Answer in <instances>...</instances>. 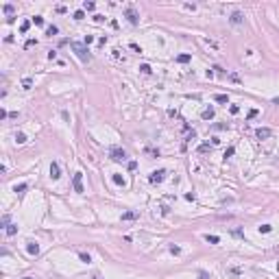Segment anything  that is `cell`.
<instances>
[{
	"label": "cell",
	"mask_w": 279,
	"mask_h": 279,
	"mask_svg": "<svg viewBox=\"0 0 279 279\" xmlns=\"http://www.w3.org/2000/svg\"><path fill=\"white\" fill-rule=\"evenodd\" d=\"M72 50L77 52V57L83 61V63H87L89 61V50H87V46L85 44H79V42H72Z\"/></svg>",
	"instance_id": "obj_1"
},
{
	"label": "cell",
	"mask_w": 279,
	"mask_h": 279,
	"mask_svg": "<svg viewBox=\"0 0 279 279\" xmlns=\"http://www.w3.org/2000/svg\"><path fill=\"white\" fill-rule=\"evenodd\" d=\"M109 157H111L114 161H124V159H127V151H124V148H120V146H114V148L109 151Z\"/></svg>",
	"instance_id": "obj_2"
},
{
	"label": "cell",
	"mask_w": 279,
	"mask_h": 279,
	"mask_svg": "<svg viewBox=\"0 0 279 279\" xmlns=\"http://www.w3.org/2000/svg\"><path fill=\"white\" fill-rule=\"evenodd\" d=\"M166 174H168V172H166L164 168H159V170H153L151 174H148V181H151V183H155V185H157V183H161V181L166 179Z\"/></svg>",
	"instance_id": "obj_3"
},
{
	"label": "cell",
	"mask_w": 279,
	"mask_h": 279,
	"mask_svg": "<svg viewBox=\"0 0 279 279\" xmlns=\"http://www.w3.org/2000/svg\"><path fill=\"white\" fill-rule=\"evenodd\" d=\"M72 185H74V192H85L83 190V172H74V179H72Z\"/></svg>",
	"instance_id": "obj_4"
},
{
	"label": "cell",
	"mask_w": 279,
	"mask_h": 279,
	"mask_svg": "<svg viewBox=\"0 0 279 279\" xmlns=\"http://www.w3.org/2000/svg\"><path fill=\"white\" fill-rule=\"evenodd\" d=\"M124 15H127V20L131 22L133 26H135V24L140 22V15L135 13V9H133V7H127V9H124Z\"/></svg>",
	"instance_id": "obj_5"
},
{
	"label": "cell",
	"mask_w": 279,
	"mask_h": 279,
	"mask_svg": "<svg viewBox=\"0 0 279 279\" xmlns=\"http://www.w3.org/2000/svg\"><path fill=\"white\" fill-rule=\"evenodd\" d=\"M59 177H61V166H59V161H52L50 164V179L57 181Z\"/></svg>",
	"instance_id": "obj_6"
},
{
	"label": "cell",
	"mask_w": 279,
	"mask_h": 279,
	"mask_svg": "<svg viewBox=\"0 0 279 279\" xmlns=\"http://www.w3.org/2000/svg\"><path fill=\"white\" fill-rule=\"evenodd\" d=\"M255 135H257V140H268V137L273 135V131H271V129H266V127H259L257 131H255Z\"/></svg>",
	"instance_id": "obj_7"
},
{
	"label": "cell",
	"mask_w": 279,
	"mask_h": 279,
	"mask_svg": "<svg viewBox=\"0 0 279 279\" xmlns=\"http://www.w3.org/2000/svg\"><path fill=\"white\" fill-rule=\"evenodd\" d=\"M26 251H29L31 255H37V253H39V244L33 242V240H29V242H26Z\"/></svg>",
	"instance_id": "obj_8"
},
{
	"label": "cell",
	"mask_w": 279,
	"mask_h": 279,
	"mask_svg": "<svg viewBox=\"0 0 279 279\" xmlns=\"http://www.w3.org/2000/svg\"><path fill=\"white\" fill-rule=\"evenodd\" d=\"M242 20H244V15L240 13V11H234V13H231V17H229V22H231V24H240Z\"/></svg>",
	"instance_id": "obj_9"
},
{
	"label": "cell",
	"mask_w": 279,
	"mask_h": 279,
	"mask_svg": "<svg viewBox=\"0 0 279 279\" xmlns=\"http://www.w3.org/2000/svg\"><path fill=\"white\" fill-rule=\"evenodd\" d=\"M111 181H114L116 185H124V177L116 172V174H111Z\"/></svg>",
	"instance_id": "obj_10"
},
{
	"label": "cell",
	"mask_w": 279,
	"mask_h": 279,
	"mask_svg": "<svg viewBox=\"0 0 279 279\" xmlns=\"http://www.w3.org/2000/svg\"><path fill=\"white\" fill-rule=\"evenodd\" d=\"M26 190H29V185H26V183H20V185H15V188H13V192H15V194H20V196H22Z\"/></svg>",
	"instance_id": "obj_11"
},
{
	"label": "cell",
	"mask_w": 279,
	"mask_h": 279,
	"mask_svg": "<svg viewBox=\"0 0 279 279\" xmlns=\"http://www.w3.org/2000/svg\"><path fill=\"white\" fill-rule=\"evenodd\" d=\"M214 100L220 103V105H225V103H229V96L227 94H216V96H214Z\"/></svg>",
	"instance_id": "obj_12"
},
{
	"label": "cell",
	"mask_w": 279,
	"mask_h": 279,
	"mask_svg": "<svg viewBox=\"0 0 279 279\" xmlns=\"http://www.w3.org/2000/svg\"><path fill=\"white\" fill-rule=\"evenodd\" d=\"M201 118H203V120H212V118H214V107L205 109V111H203V114H201Z\"/></svg>",
	"instance_id": "obj_13"
},
{
	"label": "cell",
	"mask_w": 279,
	"mask_h": 279,
	"mask_svg": "<svg viewBox=\"0 0 279 279\" xmlns=\"http://www.w3.org/2000/svg\"><path fill=\"white\" fill-rule=\"evenodd\" d=\"M257 229H259V234H271V231H273V225H268V222H264V225H259Z\"/></svg>",
	"instance_id": "obj_14"
},
{
	"label": "cell",
	"mask_w": 279,
	"mask_h": 279,
	"mask_svg": "<svg viewBox=\"0 0 279 279\" xmlns=\"http://www.w3.org/2000/svg\"><path fill=\"white\" fill-rule=\"evenodd\" d=\"M137 218V212H124L122 214V220H135Z\"/></svg>",
	"instance_id": "obj_15"
},
{
	"label": "cell",
	"mask_w": 279,
	"mask_h": 279,
	"mask_svg": "<svg viewBox=\"0 0 279 279\" xmlns=\"http://www.w3.org/2000/svg\"><path fill=\"white\" fill-rule=\"evenodd\" d=\"M192 59V55H188V52H183V55H179V57H177V61H179V63H188Z\"/></svg>",
	"instance_id": "obj_16"
},
{
	"label": "cell",
	"mask_w": 279,
	"mask_h": 279,
	"mask_svg": "<svg viewBox=\"0 0 279 279\" xmlns=\"http://www.w3.org/2000/svg\"><path fill=\"white\" fill-rule=\"evenodd\" d=\"M57 33H59V29H57V26H55V24H50L48 29H46V35H48V37H52V35H57Z\"/></svg>",
	"instance_id": "obj_17"
},
{
	"label": "cell",
	"mask_w": 279,
	"mask_h": 279,
	"mask_svg": "<svg viewBox=\"0 0 279 279\" xmlns=\"http://www.w3.org/2000/svg\"><path fill=\"white\" fill-rule=\"evenodd\" d=\"M5 231H7V236L11 238V236H15V234H17V225H9V227H7Z\"/></svg>",
	"instance_id": "obj_18"
},
{
	"label": "cell",
	"mask_w": 279,
	"mask_h": 279,
	"mask_svg": "<svg viewBox=\"0 0 279 279\" xmlns=\"http://www.w3.org/2000/svg\"><path fill=\"white\" fill-rule=\"evenodd\" d=\"M205 242H209V244H218V242H220V238H218V236H209V234H207V236H205Z\"/></svg>",
	"instance_id": "obj_19"
},
{
	"label": "cell",
	"mask_w": 279,
	"mask_h": 279,
	"mask_svg": "<svg viewBox=\"0 0 279 279\" xmlns=\"http://www.w3.org/2000/svg\"><path fill=\"white\" fill-rule=\"evenodd\" d=\"M144 153H146V155H151V157H159V148H151V146H148Z\"/></svg>",
	"instance_id": "obj_20"
},
{
	"label": "cell",
	"mask_w": 279,
	"mask_h": 279,
	"mask_svg": "<svg viewBox=\"0 0 279 279\" xmlns=\"http://www.w3.org/2000/svg\"><path fill=\"white\" fill-rule=\"evenodd\" d=\"M79 259H81V262H85V264H89L92 262V255L89 253H79Z\"/></svg>",
	"instance_id": "obj_21"
},
{
	"label": "cell",
	"mask_w": 279,
	"mask_h": 279,
	"mask_svg": "<svg viewBox=\"0 0 279 279\" xmlns=\"http://www.w3.org/2000/svg\"><path fill=\"white\" fill-rule=\"evenodd\" d=\"M94 9H96V5H94V2H87V0L83 2V11H94Z\"/></svg>",
	"instance_id": "obj_22"
},
{
	"label": "cell",
	"mask_w": 279,
	"mask_h": 279,
	"mask_svg": "<svg viewBox=\"0 0 279 279\" xmlns=\"http://www.w3.org/2000/svg\"><path fill=\"white\" fill-rule=\"evenodd\" d=\"M83 17H85V11H83V9H79V11H74V20H77V22H81Z\"/></svg>",
	"instance_id": "obj_23"
},
{
	"label": "cell",
	"mask_w": 279,
	"mask_h": 279,
	"mask_svg": "<svg viewBox=\"0 0 279 279\" xmlns=\"http://www.w3.org/2000/svg\"><path fill=\"white\" fill-rule=\"evenodd\" d=\"M29 29H31V22H29V20H24V22L20 24V33H26Z\"/></svg>",
	"instance_id": "obj_24"
},
{
	"label": "cell",
	"mask_w": 279,
	"mask_h": 279,
	"mask_svg": "<svg viewBox=\"0 0 279 279\" xmlns=\"http://www.w3.org/2000/svg\"><path fill=\"white\" fill-rule=\"evenodd\" d=\"M140 72H142V74H151L153 70H151V66H148V63H142V66H140Z\"/></svg>",
	"instance_id": "obj_25"
},
{
	"label": "cell",
	"mask_w": 279,
	"mask_h": 279,
	"mask_svg": "<svg viewBox=\"0 0 279 279\" xmlns=\"http://www.w3.org/2000/svg\"><path fill=\"white\" fill-rule=\"evenodd\" d=\"M31 87H33V81L31 79H24L22 81V89H31Z\"/></svg>",
	"instance_id": "obj_26"
},
{
	"label": "cell",
	"mask_w": 279,
	"mask_h": 279,
	"mask_svg": "<svg viewBox=\"0 0 279 279\" xmlns=\"http://www.w3.org/2000/svg\"><path fill=\"white\" fill-rule=\"evenodd\" d=\"M15 142H17V144H24V142H26V135H24V133H15Z\"/></svg>",
	"instance_id": "obj_27"
},
{
	"label": "cell",
	"mask_w": 279,
	"mask_h": 279,
	"mask_svg": "<svg viewBox=\"0 0 279 279\" xmlns=\"http://www.w3.org/2000/svg\"><path fill=\"white\" fill-rule=\"evenodd\" d=\"M33 22H35V26H44V17H42V15H35Z\"/></svg>",
	"instance_id": "obj_28"
},
{
	"label": "cell",
	"mask_w": 279,
	"mask_h": 279,
	"mask_svg": "<svg viewBox=\"0 0 279 279\" xmlns=\"http://www.w3.org/2000/svg\"><path fill=\"white\" fill-rule=\"evenodd\" d=\"M199 279H212V275L207 271H199Z\"/></svg>",
	"instance_id": "obj_29"
},
{
	"label": "cell",
	"mask_w": 279,
	"mask_h": 279,
	"mask_svg": "<svg viewBox=\"0 0 279 279\" xmlns=\"http://www.w3.org/2000/svg\"><path fill=\"white\" fill-rule=\"evenodd\" d=\"M5 13L13 17V5H5Z\"/></svg>",
	"instance_id": "obj_30"
},
{
	"label": "cell",
	"mask_w": 279,
	"mask_h": 279,
	"mask_svg": "<svg viewBox=\"0 0 279 279\" xmlns=\"http://www.w3.org/2000/svg\"><path fill=\"white\" fill-rule=\"evenodd\" d=\"M92 42H94V35H85V39H83V44H85V46H89Z\"/></svg>",
	"instance_id": "obj_31"
},
{
	"label": "cell",
	"mask_w": 279,
	"mask_h": 279,
	"mask_svg": "<svg viewBox=\"0 0 279 279\" xmlns=\"http://www.w3.org/2000/svg\"><path fill=\"white\" fill-rule=\"evenodd\" d=\"M234 153H236V148H234V146H229V148H227V151H225V157H227V159H229V157H231V155H234Z\"/></svg>",
	"instance_id": "obj_32"
},
{
	"label": "cell",
	"mask_w": 279,
	"mask_h": 279,
	"mask_svg": "<svg viewBox=\"0 0 279 279\" xmlns=\"http://www.w3.org/2000/svg\"><path fill=\"white\" fill-rule=\"evenodd\" d=\"M209 151V144H201L199 146V153H207Z\"/></svg>",
	"instance_id": "obj_33"
},
{
	"label": "cell",
	"mask_w": 279,
	"mask_h": 279,
	"mask_svg": "<svg viewBox=\"0 0 279 279\" xmlns=\"http://www.w3.org/2000/svg\"><path fill=\"white\" fill-rule=\"evenodd\" d=\"M170 253H172V255H179V253H181V249L172 244V246H170Z\"/></svg>",
	"instance_id": "obj_34"
},
{
	"label": "cell",
	"mask_w": 279,
	"mask_h": 279,
	"mask_svg": "<svg viewBox=\"0 0 279 279\" xmlns=\"http://www.w3.org/2000/svg\"><path fill=\"white\" fill-rule=\"evenodd\" d=\"M94 22H98V24H100V22H105V15H100V13H96V15H94Z\"/></svg>",
	"instance_id": "obj_35"
},
{
	"label": "cell",
	"mask_w": 279,
	"mask_h": 279,
	"mask_svg": "<svg viewBox=\"0 0 279 279\" xmlns=\"http://www.w3.org/2000/svg\"><path fill=\"white\" fill-rule=\"evenodd\" d=\"M9 220H11L9 216H2V220H0V225H2V227H9Z\"/></svg>",
	"instance_id": "obj_36"
},
{
	"label": "cell",
	"mask_w": 279,
	"mask_h": 279,
	"mask_svg": "<svg viewBox=\"0 0 279 279\" xmlns=\"http://www.w3.org/2000/svg\"><path fill=\"white\" fill-rule=\"evenodd\" d=\"M48 59H50V61L57 59V50H50V52H48Z\"/></svg>",
	"instance_id": "obj_37"
},
{
	"label": "cell",
	"mask_w": 279,
	"mask_h": 279,
	"mask_svg": "<svg viewBox=\"0 0 279 279\" xmlns=\"http://www.w3.org/2000/svg\"><path fill=\"white\" fill-rule=\"evenodd\" d=\"M229 111H231V114H238L240 107H238V105H231V107H229Z\"/></svg>",
	"instance_id": "obj_38"
},
{
	"label": "cell",
	"mask_w": 279,
	"mask_h": 279,
	"mask_svg": "<svg viewBox=\"0 0 279 279\" xmlns=\"http://www.w3.org/2000/svg\"><path fill=\"white\" fill-rule=\"evenodd\" d=\"M214 129H216V131H222V129H227V124H220L218 122V124H214Z\"/></svg>",
	"instance_id": "obj_39"
},
{
	"label": "cell",
	"mask_w": 279,
	"mask_h": 279,
	"mask_svg": "<svg viewBox=\"0 0 279 279\" xmlns=\"http://www.w3.org/2000/svg\"><path fill=\"white\" fill-rule=\"evenodd\" d=\"M255 116H257V109H251V111H249V120H251V118H255Z\"/></svg>",
	"instance_id": "obj_40"
},
{
	"label": "cell",
	"mask_w": 279,
	"mask_h": 279,
	"mask_svg": "<svg viewBox=\"0 0 279 279\" xmlns=\"http://www.w3.org/2000/svg\"><path fill=\"white\" fill-rule=\"evenodd\" d=\"M22 279H35V277H22Z\"/></svg>",
	"instance_id": "obj_41"
},
{
	"label": "cell",
	"mask_w": 279,
	"mask_h": 279,
	"mask_svg": "<svg viewBox=\"0 0 279 279\" xmlns=\"http://www.w3.org/2000/svg\"><path fill=\"white\" fill-rule=\"evenodd\" d=\"M94 279H100V275H94Z\"/></svg>",
	"instance_id": "obj_42"
},
{
	"label": "cell",
	"mask_w": 279,
	"mask_h": 279,
	"mask_svg": "<svg viewBox=\"0 0 279 279\" xmlns=\"http://www.w3.org/2000/svg\"><path fill=\"white\" fill-rule=\"evenodd\" d=\"M277 271H279V264H277Z\"/></svg>",
	"instance_id": "obj_43"
}]
</instances>
